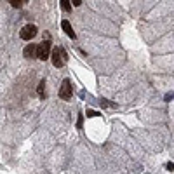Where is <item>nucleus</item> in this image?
<instances>
[{"label":"nucleus","mask_w":174,"mask_h":174,"mask_svg":"<svg viewBox=\"0 0 174 174\" xmlns=\"http://www.w3.org/2000/svg\"><path fill=\"white\" fill-rule=\"evenodd\" d=\"M51 54H52V52H51V40H45V38H44V42L37 45V58L45 61Z\"/></svg>","instance_id":"f257e3e1"},{"label":"nucleus","mask_w":174,"mask_h":174,"mask_svg":"<svg viewBox=\"0 0 174 174\" xmlns=\"http://www.w3.org/2000/svg\"><path fill=\"white\" fill-rule=\"evenodd\" d=\"M51 58H52V65L56 66V68H61V66L65 65L66 61V52L63 47H58V49L52 51V54H51Z\"/></svg>","instance_id":"f03ea898"},{"label":"nucleus","mask_w":174,"mask_h":174,"mask_svg":"<svg viewBox=\"0 0 174 174\" xmlns=\"http://www.w3.org/2000/svg\"><path fill=\"white\" fill-rule=\"evenodd\" d=\"M59 98L65 99V101L71 99V84H70L68 78H65L63 84H61V87H59Z\"/></svg>","instance_id":"7ed1b4c3"},{"label":"nucleus","mask_w":174,"mask_h":174,"mask_svg":"<svg viewBox=\"0 0 174 174\" xmlns=\"http://www.w3.org/2000/svg\"><path fill=\"white\" fill-rule=\"evenodd\" d=\"M35 35H37V26H35V25H26V26H23L21 33H19V37H21L23 40H32Z\"/></svg>","instance_id":"20e7f679"},{"label":"nucleus","mask_w":174,"mask_h":174,"mask_svg":"<svg viewBox=\"0 0 174 174\" xmlns=\"http://www.w3.org/2000/svg\"><path fill=\"white\" fill-rule=\"evenodd\" d=\"M61 26H63V30H65V33L68 35V37L75 40V38H77V33L73 32V28H71L70 21H66V19H63V21H61Z\"/></svg>","instance_id":"39448f33"},{"label":"nucleus","mask_w":174,"mask_h":174,"mask_svg":"<svg viewBox=\"0 0 174 174\" xmlns=\"http://www.w3.org/2000/svg\"><path fill=\"white\" fill-rule=\"evenodd\" d=\"M23 54H25V58L26 59H32L33 56H37V45H26L25 47V51H23Z\"/></svg>","instance_id":"423d86ee"},{"label":"nucleus","mask_w":174,"mask_h":174,"mask_svg":"<svg viewBox=\"0 0 174 174\" xmlns=\"http://www.w3.org/2000/svg\"><path fill=\"white\" fill-rule=\"evenodd\" d=\"M37 91H38V98H40V99H45V96H47V94H45V80H40Z\"/></svg>","instance_id":"0eeeda50"},{"label":"nucleus","mask_w":174,"mask_h":174,"mask_svg":"<svg viewBox=\"0 0 174 174\" xmlns=\"http://www.w3.org/2000/svg\"><path fill=\"white\" fill-rule=\"evenodd\" d=\"M61 9L65 12H70L71 11V0H61Z\"/></svg>","instance_id":"6e6552de"},{"label":"nucleus","mask_w":174,"mask_h":174,"mask_svg":"<svg viewBox=\"0 0 174 174\" xmlns=\"http://www.w3.org/2000/svg\"><path fill=\"white\" fill-rule=\"evenodd\" d=\"M9 2H11V6L16 7V9H19V7L23 6V0H9Z\"/></svg>","instance_id":"1a4fd4ad"},{"label":"nucleus","mask_w":174,"mask_h":174,"mask_svg":"<svg viewBox=\"0 0 174 174\" xmlns=\"http://www.w3.org/2000/svg\"><path fill=\"white\" fill-rule=\"evenodd\" d=\"M98 112H93V110H87V117H98Z\"/></svg>","instance_id":"9d476101"},{"label":"nucleus","mask_w":174,"mask_h":174,"mask_svg":"<svg viewBox=\"0 0 174 174\" xmlns=\"http://www.w3.org/2000/svg\"><path fill=\"white\" fill-rule=\"evenodd\" d=\"M82 120H84V115H78V122H77V127H78V129L82 127Z\"/></svg>","instance_id":"9b49d317"},{"label":"nucleus","mask_w":174,"mask_h":174,"mask_svg":"<svg viewBox=\"0 0 174 174\" xmlns=\"http://www.w3.org/2000/svg\"><path fill=\"white\" fill-rule=\"evenodd\" d=\"M71 4H73V7H78L82 4V0H71Z\"/></svg>","instance_id":"f8f14e48"},{"label":"nucleus","mask_w":174,"mask_h":174,"mask_svg":"<svg viewBox=\"0 0 174 174\" xmlns=\"http://www.w3.org/2000/svg\"><path fill=\"white\" fill-rule=\"evenodd\" d=\"M167 169H169V171H172V169H174V164L169 162V164H167Z\"/></svg>","instance_id":"ddd939ff"}]
</instances>
